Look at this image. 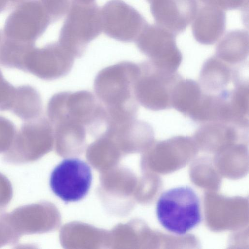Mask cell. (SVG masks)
<instances>
[{
    "instance_id": "12",
    "label": "cell",
    "mask_w": 249,
    "mask_h": 249,
    "mask_svg": "<svg viewBox=\"0 0 249 249\" xmlns=\"http://www.w3.org/2000/svg\"><path fill=\"white\" fill-rule=\"evenodd\" d=\"M202 93L198 83L191 79L181 78L175 85L172 91V107L189 116L200 101Z\"/></svg>"
},
{
    "instance_id": "5",
    "label": "cell",
    "mask_w": 249,
    "mask_h": 249,
    "mask_svg": "<svg viewBox=\"0 0 249 249\" xmlns=\"http://www.w3.org/2000/svg\"><path fill=\"white\" fill-rule=\"evenodd\" d=\"M149 31L141 45L142 51L158 68L177 72L182 55L176 44V36L158 25L151 26Z\"/></svg>"
},
{
    "instance_id": "14",
    "label": "cell",
    "mask_w": 249,
    "mask_h": 249,
    "mask_svg": "<svg viewBox=\"0 0 249 249\" xmlns=\"http://www.w3.org/2000/svg\"><path fill=\"white\" fill-rule=\"evenodd\" d=\"M16 89V87L4 79L0 70V110H11Z\"/></svg>"
},
{
    "instance_id": "13",
    "label": "cell",
    "mask_w": 249,
    "mask_h": 249,
    "mask_svg": "<svg viewBox=\"0 0 249 249\" xmlns=\"http://www.w3.org/2000/svg\"><path fill=\"white\" fill-rule=\"evenodd\" d=\"M249 99V83L236 85L230 90L229 102L231 124L248 128Z\"/></svg>"
},
{
    "instance_id": "8",
    "label": "cell",
    "mask_w": 249,
    "mask_h": 249,
    "mask_svg": "<svg viewBox=\"0 0 249 249\" xmlns=\"http://www.w3.org/2000/svg\"><path fill=\"white\" fill-rule=\"evenodd\" d=\"M74 64L72 57L60 53L42 54L26 59L22 71L45 80H53L67 75Z\"/></svg>"
},
{
    "instance_id": "1",
    "label": "cell",
    "mask_w": 249,
    "mask_h": 249,
    "mask_svg": "<svg viewBox=\"0 0 249 249\" xmlns=\"http://www.w3.org/2000/svg\"><path fill=\"white\" fill-rule=\"evenodd\" d=\"M139 72V64L121 61L102 69L96 75L94 90L106 110L108 122L137 118L139 103L134 85Z\"/></svg>"
},
{
    "instance_id": "11",
    "label": "cell",
    "mask_w": 249,
    "mask_h": 249,
    "mask_svg": "<svg viewBox=\"0 0 249 249\" xmlns=\"http://www.w3.org/2000/svg\"><path fill=\"white\" fill-rule=\"evenodd\" d=\"M11 110L25 121L40 117L42 112L40 95L35 88L28 85L17 87Z\"/></svg>"
},
{
    "instance_id": "7",
    "label": "cell",
    "mask_w": 249,
    "mask_h": 249,
    "mask_svg": "<svg viewBox=\"0 0 249 249\" xmlns=\"http://www.w3.org/2000/svg\"><path fill=\"white\" fill-rule=\"evenodd\" d=\"M226 28V14L223 10L211 5L198 8L192 22L193 35L203 45H212L222 37Z\"/></svg>"
},
{
    "instance_id": "4",
    "label": "cell",
    "mask_w": 249,
    "mask_h": 249,
    "mask_svg": "<svg viewBox=\"0 0 249 249\" xmlns=\"http://www.w3.org/2000/svg\"><path fill=\"white\" fill-rule=\"evenodd\" d=\"M92 180L89 166L77 158L63 160L51 173L50 185L64 202L77 201L88 193Z\"/></svg>"
},
{
    "instance_id": "2",
    "label": "cell",
    "mask_w": 249,
    "mask_h": 249,
    "mask_svg": "<svg viewBox=\"0 0 249 249\" xmlns=\"http://www.w3.org/2000/svg\"><path fill=\"white\" fill-rule=\"evenodd\" d=\"M157 215L165 229L176 234H184L201 221L198 197L194 190L188 186L170 189L158 199Z\"/></svg>"
},
{
    "instance_id": "10",
    "label": "cell",
    "mask_w": 249,
    "mask_h": 249,
    "mask_svg": "<svg viewBox=\"0 0 249 249\" xmlns=\"http://www.w3.org/2000/svg\"><path fill=\"white\" fill-rule=\"evenodd\" d=\"M249 38L248 32L245 30L228 32L219 39L215 56L231 66L244 63L249 56Z\"/></svg>"
},
{
    "instance_id": "15",
    "label": "cell",
    "mask_w": 249,
    "mask_h": 249,
    "mask_svg": "<svg viewBox=\"0 0 249 249\" xmlns=\"http://www.w3.org/2000/svg\"><path fill=\"white\" fill-rule=\"evenodd\" d=\"M203 4L217 7L224 11L245 10L249 7V0H199Z\"/></svg>"
},
{
    "instance_id": "9",
    "label": "cell",
    "mask_w": 249,
    "mask_h": 249,
    "mask_svg": "<svg viewBox=\"0 0 249 249\" xmlns=\"http://www.w3.org/2000/svg\"><path fill=\"white\" fill-rule=\"evenodd\" d=\"M233 67L215 55L203 64L200 74L199 84L207 94H218L226 90L232 81Z\"/></svg>"
},
{
    "instance_id": "16",
    "label": "cell",
    "mask_w": 249,
    "mask_h": 249,
    "mask_svg": "<svg viewBox=\"0 0 249 249\" xmlns=\"http://www.w3.org/2000/svg\"><path fill=\"white\" fill-rule=\"evenodd\" d=\"M16 134L15 127L12 122L0 116V144H9L12 141Z\"/></svg>"
},
{
    "instance_id": "3",
    "label": "cell",
    "mask_w": 249,
    "mask_h": 249,
    "mask_svg": "<svg viewBox=\"0 0 249 249\" xmlns=\"http://www.w3.org/2000/svg\"><path fill=\"white\" fill-rule=\"evenodd\" d=\"M139 65L140 72L134 85L138 103L153 111L171 108L173 89L182 77L177 72L158 68L149 60Z\"/></svg>"
},
{
    "instance_id": "6",
    "label": "cell",
    "mask_w": 249,
    "mask_h": 249,
    "mask_svg": "<svg viewBox=\"0 0 249 249\" xmlns=\"http://www.w3.org/2000/svg\"><path fill=\"white\" fill-rule=\"evenodd\" d=\"M151 8L157 25L177 36L192 23L199 7L197 0H154Z\"/></svg>"
}]
</instances>
